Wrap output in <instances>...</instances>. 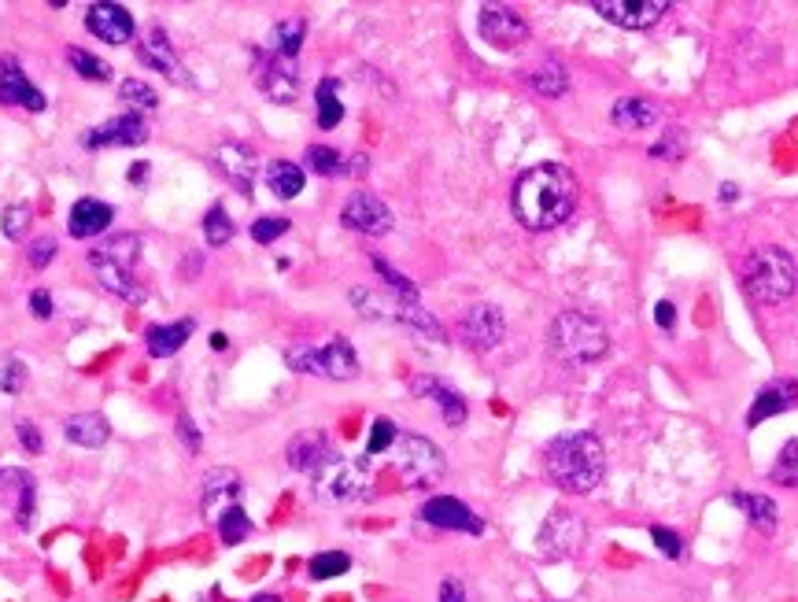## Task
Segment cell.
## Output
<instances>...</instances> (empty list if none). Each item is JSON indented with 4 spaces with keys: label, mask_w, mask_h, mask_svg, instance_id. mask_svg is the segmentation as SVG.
Listing matches in <instances>:
<instances>
[{
    "label": "cell",
    "mask_w": 798,
    "mask_h": 602,
    "mask_svg": "<svg viewBox=\"0 0 798 602\" xmlns=\"http://www.w3.org/2000/svg\"><path fill=\"white\" fill-rule=\"evenodd\" d=\"M0 104H8V108H26V111H45V93L30 85L23 71H19V63L12 56H4V67H0Z\"/></svg>",
    "instance_id": "cell-17"
},
{
    "label": "cell",
    "mask_w": 798,
    "mask_h": 602,
    "mask_svg": "<svg viewBox=\"0 0 798 602\" xmlns=\"http://www.w3.org/2000/svg\"><path fill=\"white\" fill-rule=\"evenodd\" d=\"M218 167L226 170V178H230L244 196H252V181H255V170H259V159H255L252 148L237 145V141L222 145L218 148Z\"/></svg>",
    "instance_id": "cell-22"
},
{
    "label": "cell",
    "mask_w": 798,
    "mask_h": 602,
    "mask_svg": "<svg viewBox=\"0 0 798 602\" xmlns=\"http://www.w3.org/2000/svg\"><path fill=\"white\" fill-rule=\"evenodd\" d=\"M145 141H148V126L133 111L85 133V148H122V145H145Z\"/></svg>",
    "instance_id": "cell-19"
},
{
    "label": "cell",
    "mask_w": 798,
    "mask_h": 602,
    "mask_svg": "<svg viewBox=\"0 0 798 602\" xmlns=\"http://www.w3.org/2000/svg\"><path fill=\"white\" fill-rule=\"evenodd\" d=\"M798 285L795 259L784 248H758L743 263V289L758 303H784Z\"/></svg>",
    "instance_id": "cell-5"
},
{
    "label": "cell",
    "mask_w": 798,
    "mask_h": 602,
    "mask_svg": "<svg viewBox=\"0 0 798 602\" xmlns=\"http://www.w3.org/2000/svg\"><path fill=\"white\" fill-rule=\"evenodd\" d=\"M529 85L540 93V97H562L569 89V71L558 60H544L540 67H532Z\"/></svg>",
    "instance_id": "cell-31"
},
{
    "label": "cell",
    "mask_w": 798,
    "mask_h": 602,
    "mask_svg": "<svg viewBox=\"0 0 798 602\" xmlns=\"http://www.w3.org/2000/svg\"><path fill=\"white\" fill-rule=\"evenodd\" d=\"M289 466L292 470H300V473H311L315 477L322 466H326L329 458L337 455L333 451V444L326 440V433H318V429H307V433H300V436H292V444H289Z\"/></svg>",
    "instance_id": "cell-20"
},
{
    "label": "cell",
    "mask_w": 798,
    "mask_h": 602,
    "mask_svg": "<svg viewBox=\"0 0 798 602\" xmlns=\"http://www.w3.org/2000/svg\"><path fill=\"white\" fill-rule=\"evenodd\" d=\"M510 204L525 229H555L577 207V178L562 163H536L514 181Z\"/></svg>",
    "instance_id": "cell-1"
},
{
    "label": "cell",
    "mask_w": 798,
    "mask_h": 602,
    "mask_svg": "<svg viewBox=\"0 0 798 602\" xmlns=\"http://www.w3.org/2000/svg\"><path fill=\"white\" fill-rule=\"evenodd\" d=\"M30 311H34V318H52V296L45 289H37L34 296H30Z\"/></svg>",
    "instance_id": "cell-51"
},
{
    "label": "cell",
    "mask_w": 798,
    "mask_h": 602,
    "mask_svg": "<svg viewBox=\"0 0 798 602\" xmlns=\"http://www.w3.org/2000/svg\"><path fill=\"white\" fill-rule=\"evenodd\" d=\"M193 337V322H170V326H152L145 333V348L152 359H170L185 348V340Z\"/></svg>",
    "instance_id": "cell-27"
},
{
    "label": "cell",
    "mask_w": 798,
    "mask_h": 602,
    "mask_svg": "<svg viewBox=\"0 0 798 602\" xmlns=\"http://www.w3.org/2000/svg\"><path fill=\"white\" fill-rule=\"evenodd\" d=\"M654 318H658V326L662 329H673V318H677V314H673V303L669 300L658 303V307H654Z\"/></svg>",
    "instance_id": "cell-52"
},
{
    "label": "cell",
    "mask_w": 798,
    "mask_h": 602,
    "mask_svg": "<svg viewBox=\"0 0 798 602\" xmlns=\"http://www.w3.org/2000/svg\"><path fill=\"white\" fill-rule=\"evenodd\" d=\"M396 470L411 488H429L444 477V455L425 436H403L396 451Z\"/></svg>",
    "instance_id": "cell-7"
},
{
    "label": "cell",
    "mask_w": 798,
    "mask_h": 602,
    "mask_svg": "<svg viewBox=\"0 0 798 602\" xmlns=\"http://www.w3.org/2000/svg\"><path fill=\"white\" fill-rule=\"evenodd\" d=\"M137 60L145 63V67H156L159 74H167L170 82L178 85H189V74H185L182 60L174 56V49H170V41L163 30H152V34L141 41V49H137Z\"/></svg>",
    "instance_id": "cell-21"
},
{
    "label": "cell",
    "mask_w": 798,
    "mask_h": 602,
    "mask_svg": "<svg viewBox=\"0 0 798 602\" xmlns=\"http://www.w3.org/2000/svg\"><path fill=\"white\" fill-rule=\"evenodd\" d=\"M773 484H784V488H798V440H791V444L780 451V458H776L773 466Z\"/></svg>",
    "instance_id": "cell-37"
},
{
    "label": "cell",
    "mask_w": 798,
    "mask_h": 602,
    "mask_svg": "<svg viewBox=\"0 0 798 602\" xmlns=\"http://www.w3.org/2000/svg\"><path fill=\"white\" fill-rule=\"evenodd\" d=\"M547 344L555 351V359L569 362V366H588L610 351V333L595 314L562 311L547 329Z\"/></svg>",
    "instance_id": "cell-3"
},
{
    "label": "cell",
    "mask_w": 798,
    "mask_h": 602,
    "mask_svg": "<svg viewBox=\"0 0 798 602\" xmlns=\"http://www.w3.org/2000/svg\"><path fill=\"white\" fill-rule=\"evenodd\" d=\"M111 218H115V211H111L108 204H100V200H93V196H82L78 204L71 207V237H78V241H85V237H97V233H104V229L111 226Z\"/></svg>",
    "instance_id": "cell-23"
},
{
    "label": "cell",
    "mask_w": 798,
    "mask_h": 602,
    "mask_svg": "<svg viewBox=\"0 0 798 602\" xmlns=\"http://www.w3.org/2000/svg\"><path fill=\"white\" fill-rule=\"evenodd\" d=\"M340 119H344V104L337 97V82L326 78V82L318 85V126L333 130V126H340Z\"/></svg>",
    "instance_id": "cell-33"
},
{
    "label": "cell",
    "mask_w": 798,
    "mask_h": 602,
    "mask_svg": "<svg viewBox=\"0 0 798 602\" xmlns=\"http://www.w3.org/2000/svg\"><path fill=\"white\" fill-rule=\"evenodd\" d=\"M440 602H466V588H462L459 577H444V584H440Z\"/></svg>",
    "instance_id": "cell-50"
},
{
    "label": "cell",
    "mask_w": 798,
    "mask_h": 602,
    "mask_svg": "<svg viewBox=\"0 0 798 602\" xmlns=\"http://www.w3.org/2000/svg\"><path fill=\"white\" fill-rule=\"evenodd\" d=\"M422 521L436 525V529H455V532H484L481 518L473 514L470 506L459 503V499H451V495H436L429 503L422 506Z\"/></svg>",
    "instance_id": "cell-18"
},
{
    "label": "cell",
    "mask_w": 798,
    "mask_h": 602,
    "mask_svg": "<svg viewBox=\"0 0 798 602\" xmlns=\"http://www.w3.org/2000/svg\"><path fill=\"white\" fill-rule=\"evenodd\" d=\"M148 178V163H141V167L130 170V181H145Z\"/></svg>",
    "instance_id": "cell-53"
},
{
    "label": "cell",
    "mask_w": 798,
    "mask_h": 602,
    "mask_svg": "<svg viewBox=\"0 0 798 602\" xmlns=\"http://www.w3.org/2000/svg\"><path fill=\"white\" fill-rule=\"evenodd\" d=\"M252 602H281V599H278V595H255Z\"/></svg>",
    "instance_id": "cell-55"
},
{
    "label": "cell",
    "mask_w": 798,
    "mask_h": 602,
    "mask_svg": "<svg viewBox=\"0 0 798 602\" xmlns=\"http://www.w3.org/2000/svg\"><path fill=\"white\" fill-rule=\"evenodd\" d=\"M507 333V318L499 311L496 303H473L462 314V337L466 344L477 351H492Z\"/></svg>",
    "instance_id": "cell-12"
},
{
    "label": "cell",
    "mask_w": 798,
    "mask_h": 602,
    "mask_svg": "<svg viewBox=\"0 0 798 602\" xmlns=\"http://www.w3.org/2000/svg\"><path fill=\"white\" fill-rule=\"evenodd\" d=\"M340 222L355 233H366V237H385L392 229V211L374 193H351L340 207Z\"/></svg>",
    "instance_id": "cell-10"
},
{
    "label": "cell",
    "mask_w": 798,
    "mask_h": 602,
    "mask_svg": "<svg viewBox=\"0 0 798 602\" xmlns=\"http://www.w3.org/2000/svg\"><path fill=\"white\" fill-rule=\"evenodd\" d=\"M651 536H654V543L662 547V554H669V558H677V554H680L677 532H669V529H651Z\"/></svg>",
    "instance_id": "cell-49"
},
{
    "label": "cell",
    "mask_w": 798,
    "mask_h": 602,
    "mask_svg": "<svg viewBox=\"0 0 798 602\" xmlns=\"http://www.w3.org/2000/svg\"><path fill=\"white\" fill-rule=\"evenodd\" d=\"M366 488V466L363 462H348V458L333 455L315 473V492L329 503H351V499H359Z\"/></svg>",
    "instance_id": "cell-8"
},
{
    "label": "cell",
    "mask_w": 798,
    "mask_h": 602,
    "mask_svg": "<svg viewBox=\"0 0 798 602\" xmlns=\"http://www.w3.org/2000/svg\"><path fill=\"white\" fill-rule=\"evenodd\" d=\"M23 385H26L23 362H4V366H0V388H4L8 396H15V392H23Z\"/></svg>",
    "instance_id": "cell-45"
},
{
    "label": "cell",
    "mask_w": 798,
    "mask_h": 602,
    "mask_svg": "<svg viewBox=\"0 0 798 602\" xmlns=\"http://www.w3.org/2000/svg\"><path fill=\"white\" fill-rule=\"evenodd\" d=\"M477 30H481V37L488 45H496L503 52L518 49V45L529 41V23L514 8H507V4H484L481 12H477Z\"/></svg>",
    "instance_id": "cell-9"
},
{
    "label": "cell",
    "mask_w": 798,
    "mask_h": 602,
    "mask_svg": "<svg viewBox=\"0 0 798 602\" xmlns=\"http://www.w3.org/2000/svg\"><path fill=\"white\" fill-rule=\"evenodd\" d=\"M285 359H289L292 370L329 377V381H351L359 374V355L344 337H333L322 348H292Z\"/></svg>",
    "instance_id": "cell-6"
},
{
    "label": "cell",
    "mask_w": 798,
    "mask_h": 602,
    "mask_svg": "<svg viewBox=\"0 0 798 602\" xmlns=\"http://www.w3.org/2000/svg\"><path fill=\"white\" fill-rule=\"evenodd\" d=\"M307 163H311V170H318V174H340V152H337V148L311 145V148H307Z\"/></svg>",
    "instance_id": "cell-42"
},
{
    "label": "cell",
    "mask_w": 798,
    "mask_h": 602,
    "mask_svg": "<svg viewBox=\"0 0 798 602\" xmlns=\"http://www.w3.org/2000/svg\"><path fill=\"white\" fill-rule=\"evenodd\" d=\"M348 569H351V558L344 551H326V554H315V558H311V577L315 580L344 577Z\"/></svg>",
    "instance_id": "cell-36"
},
{
    "label": "cell",
    "mask_w": 798,
    "mask_h": 602,
    "mask_svg": "<svg viewBox=\"0 0 798 602\" xmlns=\"http://www.w3.org/2000/svg\"><path fill=\"white\" fill-rule=\"evenodd\" d=\"M392 440H396V425L388 422V418H377L374 433H370V444H366V455H381Z\"/></svg>",
    "instance_id": "cell-44"
},
{
    "label": "cell",
    "mask_w": 798,
    "mask_h": 602,
    "mask_svg": "<svg viewBox=\"0 0 798 602\" xmlns=\"http://www.w3.org/2000/svg\"><path fill=\"white\" fill-rule=\"evenodd\" d=\"M374 270L381 277H385L388 285H392V292H396L399 300H407V303H418V289L411 285V277H403L399 270H392V266L385 263V259H374Z\"/></svg>",
    "instance_id": "cell-40"
},
{
    "label": "cell",
    "mask_w": 798,
    "mask_h": 602,
    "mask_svg": "<svg viewBox=\"0 0 798 602\" xmlns=\"http://www.w3.org/2000/svg\"><path fill=\"white\" fill-rule=\"evenodd\" d=\"M178 436H182V444L189 447V451H200V429L193 425L189 414H178Z\"/></svg>",
    "instance_id": "cell-48"
},
{
    "label": "cell",
    "mask_w": 798,
    "mask_h": 602,
    "mask_svg": "<svg viewBox=\"0 0 798 602\" xmlns=\"http://www.w3.org/2000/svg\"><path fill=\"white\" fill-rule=\"evenodd\" d=\"M795 399H798L795 381H773V385H765L762 392H758V399H754V407H750L747 425H762L765 418H773V414L791 407Z\"/></svg>",
    "instance_id": "cell-26"
},
{
    "label": "cell",
    "mask_w": 798,
    "mask_h": 602,
    "mask_svg": "<svg viewBox=\"0 0 798 602\" xmlns=\"http://www.w3.org/2000/svg\"><path fill=\"white\" fill-rule=\"evenodd\" d=\"M67 60H71V67L82 74V78H93V82H108V78H111V67L104 60H97L93 52L71 49V52H67Z\"/></svg>",
    "instance_id": "cell-39"
},
{
    "label": "cell",
    "mask_w": 798,
    "mask_h": 602,
    "mask_svg": "<svg viewBox=\"0 0 798 602\" xmlns=\"http://www.w3.org/2000/svg\"><path fill=\"white\" fill-rule=\"evenodd\" d=\"M281 233H289V218H259V222H255L252 226V237L259 244H274L281 237Z\"/></svg>",
    "instance_id": "cell-43"
},
{
    "label": "cell",
    "mask_w": 798,
    "mask_h": 602,
    "mask_svg": "<svg viewBox=\"0 0 798 602\" xmlns=\"http://www.w3.org/2000/svg\"><path fill=\"white\" fill-rule=\"evenodd\" d=\"M547 473L562 492L588 495L606 477V447L595 433H569L558 436L547 447Z\"/></svg>",
    "instance_id": "cell-2"
},
{
    "label": "cell",
    "mask_w": 798,
    "mask_h": 602,
    "mask_svg": "<svg viewBox=\"0 0 798 602\" xmlns=\"http://www.w3.org/2000/svg\"><path fill=\"white\" fill-rule=\"evenodd\" d=\"M56 252H60V248H56V241H52V237H37V241L30 244V255H26V259H30V266H34V270H45V266L56 259Z\"/></svg>",
    "instance_id": "cell-46"
},
{
    "label": "cell",
    "mask_w": 798,
    "mask_h": 602,
    "mask_svg": "<svg viewBox=\"0 0 798 602\" xmlns=\"http://www.w3.org/2000/svg\"><path fill=\"white\" fill-rule=\"evenodd\" d=\"M204 237L211 248H222V244L233 241V218L222 207H211L204 215Z\"/></svg>",
    "instance_id": "cell-35"
},
{
    "label": "cell",
    "mask_w": 798,
    "mask_h": 602,
    "mask_svg": "<svg viewBox=\"0 0 798 602\" xmlns=\"http://www.w3.org/2000/svg\"><path fill=\"white\" fill-rule=\"evenodd\" d=\"M255 82H259V89H263L266 97L278 100V104H292V100L300 97V71H296V63L270 56V52L259 56Z\"/></svg>",
    "instance_id": "cell-13"
},
{
    "label": "cell",
    "mask_w": 798,
    "mask_h": 602,
    "mask_svg": "<svg viewBox=\"0 0 798 602\" xmlns=\"http://www.w3.org/2000/svg\"><path fill=\"white\" fill-rule=\"evenodd\" d=\"M303 170L289 159H270L266 163V185H270V193L281 196V200H296L303 193Z\"/></svg>",
    "instance_id": "cell-28"
},
{
    "label": "cell",
    "mask_w": 798,
    "mask_h": 602,
    "mask_svg": "<svg viewBox=\"0 0 798 602\" xmlns=\"http://www.w3.org/2000/svg\"><path fill=\"white\" fill-rule=\"evenodd\" d=\"M30 218H34L30 204H12L4 211V237H8V241H19L26 229H30Z\"/></svg>",
    "instance_id": "cell-41"
},
{
    "label": "cell",
    "mask_w": 798,
    "mask_h": 602,
    "mask_svg": "<svg viewBox=\"0 0 798 602\" xmlns=\"http://www.w3.org/2000/svg\"><path fill=\"white\" fill-rule=\"evenodd\" d=\"M610 119H614V126H625V130H647L658 119V108L643 97H621L614 104V111H610Z\"/></svg>",
    "instance_id": "cell-29"
},
{
    "label": "cell",
    "mask_w": 798,
    "mask_h": 602,
    "mask_svg": "<svg viewBox=\"0 0 798 602\" xmlns=\"http://www.w3.org/2000/svg\"><path fill=\"white\" fill-rule=\"evenodd\" d=\"M137 255H141V237L137 233H122V237H111L108 244L93 248L89 252V266H93V274L100 277V285L108 292L122 296L126 303H145V289L133 277Z\"/></svg>",
    "instance_id": "cell-4"
},
{
    "label": "cell",
    "mask_w": 798,
    "mask_h": 602,
    "mask_svg": "<svg viewBox=\"0 0 798 602\" xmlns=\"http://www.w3.org/2000/svg\"><path fill=\"white\" fill-rule=\"evenodd\" d=\"M595 12L625 30H647L669 12V0H595Z\"/></svg>",
    "instance_id": "cell-14"
},
{
    "label": "cell",
    "mask_w": 798,
    "mask_h": 602,
    "mask_svg": "<svg viewBox=\"0 0 798 602\" xmlns=\"http://www.w3.org/2000/svg\"><path fill=\"white\" fill-rule=\"evenodd\" d=\"M248 532H252V521H248V514H244L241 506H233L230 514L218 521V536H222V543H226V547L248 540Z\"/></svg>",
    "instance_id": "cell-38"
},
{
    "label": "cell",
    "mask_w": 798,
    "mask_h": 602,
    "mask_svg": "<svg viewBox=\"0 0 798 602\" xmlns=\"http://www.w3.org/2000/svg\"><path fill=\"white\" fill-rule=\"evenodd\" d=\"M119 97H122V104H130V108H137V111L159 108V93L148 82H141V78H126V82L119 85Z\"/></svg>",
    "instance_id": "cell-34"
},
{
    "label": "cell",
    "mask_w": 798,
    "mask_h": 602,
    "mask_svg": "<svg viewBox=\"0 0 798 602\" xmlns=\"http://www.w3.org/2000/svg\"><path fill=\"white\" fill-rule=\"evenodd\" d=\"M85 26H89V34L100 37L104 45H126V41H133V34H137V23H133V15L126 12L122 4H89Z\"/></svg>",
    "instance_id": "cell-15"
},
{
    "label": "cell",
    "mask_w": 798,
    "mask_h": 602,
    "mask_svg": "<svg viewBox=\"0 0 798 602\" xmlns=\"http://www.w3.org/2000/svg\"><path fill=\"white\" fill-rule=\"evenodd\" d=\"M414 396H429L436 403V407L444 410V422L448 425H462L466 422V399L455 392V388H448L444 381H433V377H418V381H411Z\"/></svg>",
    "instance_id": "cell-24"
},
{
    "label": "cell",
    "mask_w": 798,
    "mask_h": 602,
    "mask_svg": "<svg viewBox=\"0 0 798 602\" xmlns=\"http://www.w3.org/2000/svg\"><path fill=\"white\" fill-rule=\"evenodd\" d=\"M303 34H307V23L303 19H285L270 30V41H266V52L270 56H281V60H296V52L303 45Z\"/></svg>",
    "instance_id": "cell-30"
},
{
    "label": "cell",
    "mask_w": 798,
    "mask_h": 602,
    "mask_svg": "<svg viewBox=\"0 0 798 602\" xmlns=\"http://www.w3.org/2000/svg\"><path fill=\"white\" fill-rule=\"evenodd\" d=\"M34 477L26 470H0V506L12 514L19 525H30L34 518Z\"/></svg>",
    "instance_id": "cell-16"
},
{
    "label": "cell",
    "mask_w": 798,
    "mask_h": 602,
    "mask_svg": "<svg viewBox=\"0 0 798 602\" xmlns=\"http://www.w3.org/2000/svg\"><path fill=\"white\" fill-rule=\"evenodd\" d=\"M15 436H19V444H23L30 455H41L45 440H41V433H37L34 422H15Z\"/></svg>",
    "instance_id": "cell-47"
},
{
    "label": "cell",
    "mask_w": 798,
    "mask_h": 602,
    "mask_svg": "<svg viewBox=\"0 0 798 602\" xmlns=\"http://www.w3.org/2000/svg\"><path fill=\"white\" fill-rule=\"evenodd\" d=\"M241 473L237 470H211L204 477V484H200V510H204V518L211 521V525H218V521L230 514L233 506H237V499H241Z\"/></svg>",
    "instance_id": "cell-11"
},
{
    "label": "cell",
    "mask_w": 798,
    "mask_h": 602,
    "mask_svg": "<svg viewBox=\"0 0 798 602\" xmlns=\"http://www.w3.org/2000/svg\"><path fill=\"white\" fill-rule=\"evenodd\" d=\"M211 348H215V351L226 348V333H211Z\"/></svg>",
    "instance_id": "cell-54"
},
{
    "label": "cell",
    "mask_w": 798,
    "mask_h": 602,
    "mask_svg": "<svg viewBox=\"0 0 798 602\" xmlns=\"http://www.w3.org/2000/svg\"><path fill=\"white\" fill-rule=\"evenodd\" d=\"M63 436L71 440V444L78 447H104L111 436V425L104 414H97V410H85V414H74V418H67V425H63Z\"/></svg>",
    "instance_id": "cell-25"
},
{
    "label": "cell",
    "mask_w": 798,
    "mask_h": 602,
    "mask_svg": "<svg viewBox=\"0 0 798 602\" xmlns=\"http://www.w3.org/2000/svg\"><path fill=\"white\" fill-rule=\"evenodd\" d=\"M732 503L743 510L750 518V525H758L762 532H773L776 529V503L773 499H765V495H743V492H732Z\"/></svg>",
    "instance_id": "cell-32"
}]
</instances>
